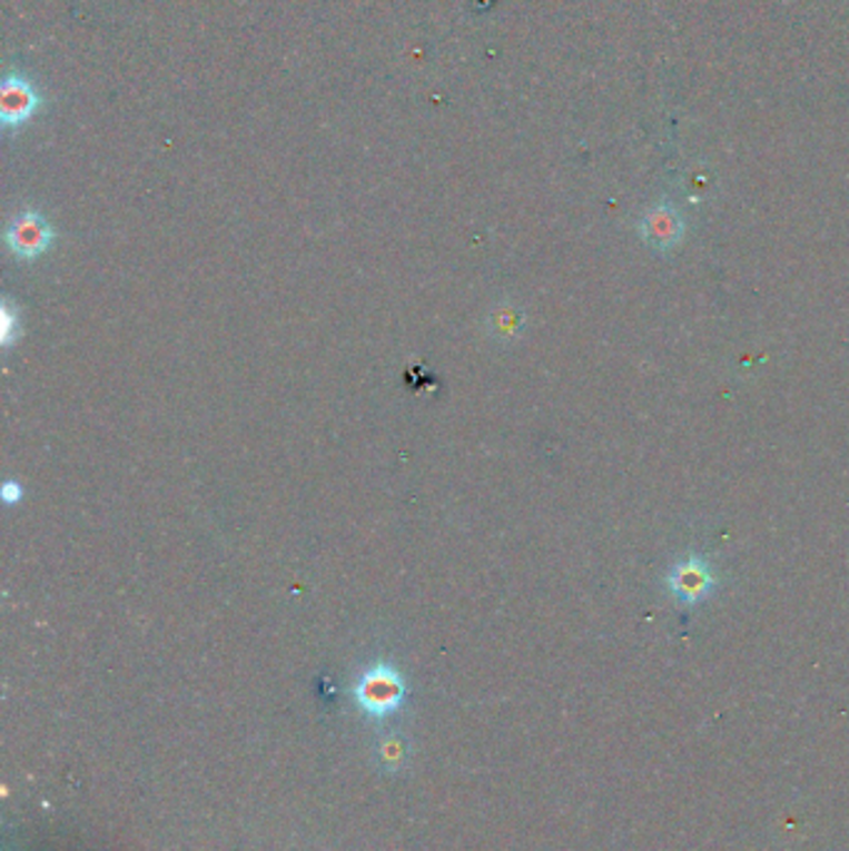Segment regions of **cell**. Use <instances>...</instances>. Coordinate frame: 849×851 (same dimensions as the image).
I'll return each mask as SVG.
<instances>
[{"mask_svg": "<svg viewBox=\"0 0 849 851\" xmlns=\"http://www.w3.org/2000/svg\"><path fill=\"white\" fill-rule=\"evenodd\" d=\"M20 498H23V488H20L16 481H8L3 486V501L8 503V506H13V503H18Z\"/></svg>", "mask_w": 849, "mask_h": 851, "instance_id": "obj_6", "label": "cell"}, {"mask_svg": "<svg viewBox=\"0 0 849 851\" xmlns=\"http://www.w3.org/2000/svg\"><path fill=\"white\" fill-rule=\"evenodd\" d=\"M712 587H715V575L700 555H688L668 573V591L685 605L702 603L712 593Z\"/></svg>", "mask_w": 849, "mask_h": 851, "instance_id": "obj_2", "label": "cell"}, {"mask_svg": "<svg viewBox=\"0 0 849 851\" xmlns=\"http://www.w3.org/2000/svg\"><path fill=\"white\" fill-rule=\"evenodd\" d=\"M643 239L648 241L653 249L668 251L673 249L680 239H683V222H680V215L673 207L660 205L655 209H650L643 219Z\"/></svg>", "mask_w": 849, "mask_h": 851, "instance_id": "obj_5", "label": "cell"}, {"mask_svg": "<svg viewBox=\"0 0 849 851\" xmlns=\"http://www.w3.org/2000/svg\"><path fill=\"white\" fill-rule=\"evenodd\" d=\"M8 247L13 249V255L23 257V259H33L50 247L52 241V229L46 222L43 215L38 212H23L10 222L8 232H6Z\"/></svg>", "mask_w": 849, "mask_h": 851, "instance_id": "obj_3", "label": "cell"}, {"mask_svg": "<svg viewBox=\"0 0 849 851\" xmlns=\"http://www.w3.org/2000/svg\"><path fill=\"white\" fill-rule=\"evenodd\" d=\"M10 336H13V314H10L8 307H3V342L10 344Z\"/></svg>", "mask_w": 849, "mask_h": 851, "instance_id": "obj_7", "label": "cell"}, {"mask_svg": "<svg viewBox=\"0 0 849 851\" xmlns=\"http://www.w3.org/2000/svg\"><path fill=\"white\" fill-rule=\"evenodd\" d=\"M402 697H404V682L399 677V672L386 665L372 667L359 680V685H356V700H359V705L372 714H386L396 710L399 707Z\"/></svg>", "mask_w": 849, "mask_h": 851, "instance_id": "obj_1", "label": "cell"}, {"mask_svg": "<svg viewBox=\"0 0 849 851\" xmlns=\"http://www.w3.org/2000/svg\"><path fill=\"white\" fill-rule=\"evenodd\" d=\"M40 95L26 78L8 76L0 86V120L6 128H18L38 110Z\"/></svg>", "mask_w": 849, "mask_h": 851, "instance_id": "obj_4", "label": "cell"}]
</instances>
